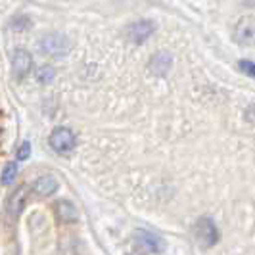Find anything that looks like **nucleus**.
Instances as JSON below:
<instances>
[{
  "mask_svg": "<svg viewBox=\"0 0 255 255\" xmlns=\"http://www.w3.org/2000/svg\"><path fill=\"white\" fill-rule=\"evenodd\" d=\"M38 48H40V52H44L46 56H52V58H65L71 52V40L65 33L54 31V33H48L38 40Z\"/></svg>",
  "mask_w": 255,
  "mask_h": 255,
  "instance_id": "f257e3e1",
  "label": "nucleus"
},
{
  "mask_svg": "<svg viewBox=\"0 0 255 255\" xmlns=\"http://www.w3.org/2000/svg\"><path fill=\"white\" fill-rule=\"evenodd\" d=\"M194 236H196L198 244L204 246V248L213 246L219 238L215 223H213L209 217H200L198 221H196V225H194Z\"/></svg>",
  "mask_w": 255,
  "mask_h": 255,
  "instance_id": "f03ea898",
  "label": "nucleus"
},
{
  "mask_svg": "<svg viewBox=\"0 0 255 255\" xmlns=\"http://www.w3.org/2000/svg\"><path fill=\"white\" fill-rule=\"evenodd\" d=\"M75 144H77L75 134H73L67 127H58V128H54V130H52L50 146H52V150H56L58 153L73 152Z\"/></svg>",
  "mask_w": 255,
  "mask_h": 255,
  "instance_id": "7ed1b4c3",
  "label": "nucleus"
},
{
  "mask_svg": "<svg viewBox=\"0 0 255 255\" xmlns=\"http://www.w3.org/2000/svg\"><path fill=\"white\" fill-rule=\"evenodd\" d=\"M134 240L138 244V248H142L148 254H159V252H163V240L157 234L150 232V230L138 229L134 232Z\"/></svg>",
  "mask_w": 255,
  "mask_h": 255,
  "instance_id": "20e7f679",
  "label": "nucleus"
},
{
  "mask_svg": "<svg viewBox=\"0 0 255 255\" xmlns=\"http://www.w3.org/2000/svg\"><path fill=\"white\" fill-rule=\"evenodd\" d=\"M234 40L238 44H255V17H242L234 27Z\"/></svg>",
  "mask_w": 255,
  "mask_h": 255,
  "instance_id": "39448f33",
  "label": "nucleus"
},
{
  "mask_svg": "<svg viewBox=\"0 0 255 255\" xmlns=\"http://www.w3.org/2000/svg\"><path fill=\"white\" fill-rule=\"evenodd\" d=\"M33 67V58L27 50H15L12 56V69L17 79H25Z\"/></svg>",
  "mask_w": 255,
  "mask_h": 255,
  "instance_id": "423d86ee",
  "label": "nucleus"
},
{
  "mask_svg": "<svg viewBox=\"0 0 255 255\" xmlns=\"http://www.w3.org/2000/svg\"><path fill=\"white\" fill-rule=\"evenodd\" d=\"M152 33H153V23L148 21V19H142V21H136V23L127 27V37L134 44H142Z\"/></svg>",
  "mask_w": 255,
  "mask_h": 255,
  "instance_id": "0eeeda50",
  "label": "nucleus"
},
{
  "mask_svg": "<svg viewBox=\"0 0 255 255\" xmlns=\"http://www.w3.org/2000/svg\"><path fill=\"white\" fill-rule=\"evenodd\" d=\"M27 198H29V188H27L25 184L19 186L17 190H13V194L8 198V213L13 215V217H17L23 211V207H25Z\"/></svg>",
  "mask_w": 255,
  "mask_h": 255,
  "instance_id": "6e6552de",
  "label": "nucleus"
},
{
  "mask_svg": "<svg viewBox=\"0 0 255 255\" xmlns=\"http://www.w3.org/2000/svg\"><path fill=\"white\" fill-rule=\"evenodd\" d=\"M171 65H173L171 54H167V52H157V54H153V56H152L150 69H152L153 75L165 77L167 73H169V69H171Z\"/></svg>",
  "mask_w": 255,
  "mask_h": 255,
  "instance_id": "1a4fd4ad",
  "label": "nucleus"
},
{
  "mask_svg": "<svg viewBox=\"0 0 255 255\" xmlns=\"http://www.w3.org/2000/svg\"><path fill=\"white\" fill-rule=\"evenodd\" d=\"M54 207H56V215L62 223H75L77 221V209L71 202L60 200V202H56Z\"/></svg>",
  "mask_w": 255,
  "mask_h": 255,
  "instance_id": "9d476101",
  "label": "nucleus"
},
{
  "mask_svg": "<svg viewBox=\"0 0 255 255\" xmlns=\"http://www.w3.org/2000/svg\"><path fill=\"white\" fill-rule=\"evenodd\" d=\"M58 186H60L58 180L54 179V177H50V175H46V177H40V179L35 180L33 190L38 196H50V194H54V192L58 190Z\"/></svg>",
  "mask_w": 255,
  "mask_h": 255,
  "instance_id": "9b49d317",
  "label": "nucleus"
},
{
  "mask_svg": "<svg viewBox=\"0 0 255 255\" xmlns=\"http://www.w3.org/2000/svg\"><path fill=\"white\" fill-rule=\"evenodd\" d=\"M54 75H56V71H54V67H50V65H42V67L37 69V81L40 85L52 83V81H54Z\"/></svg>",
  "mask_w": 255,
  "mask_h": 255,
  "instance_id": "f8f14e48",
  "label": "nucleus"
},
{
  "mask_svg": "<svg viewBox=\"0 0 255 255\" xmlns=\"http://www.w3.org/2000/svg\"><path fill=\"white\" fill-rule=\"evenodd\" d=\"M15 175H17V165L15 163H8V165L4 167V171H2V182L4 184H12Z\"/></svg>",
  "mask_w": 255,
  "mask_h": 255,
  "instance_id": "ddd939ff",
  "label": "nucleus"
},
{
  "mask_svg": "<svg viewBox=\"0 0 255 255\" xmlns=\"http://www.w3.org/2000/svg\"><path fill=\"white\" fill-rule=\"evenodd\" d=\"M29 23H31V19L27 17L25 13H17V15H13V19H12V27L13 29H17V31L25 29Z\"/></svg>",
  "mask_w": 255,
  "mask_h": 255,
  "instance_id": "4468645a",
  "label": "nucleus"
},
{
  "mask_svg": "<svg viewBox=\"0 0 255 255\" xmlns=\"http://www.w3.org/2000/svg\"><path fill=\"white\" fill-rule=\"evenodd\" d=\"M240 69H242L246 75L255 77V62H252V60H242L240 62Z\"/></svg>",
  "mask_w": 255,
  "mask_h": 255,
  "instance_id": "2eb2a0df",
  "label": "nucleus"
},
{
  "mask_svg": "<svg viewBox=\"0 0 255 255\" xmlns=\"http://www.w3.org/2000/svg\"><path fill=\"white\" fill-rule=\"evenodd\" d=\"M29 153H31V146H29V142H23L19 146V150H17V159H27Z\"/></svg>",
  "mask_w": 255,
  "mask_h": 255,
  "instance_id": "dca6fc26",
  "label": "nucleus"
}]
</instances>
